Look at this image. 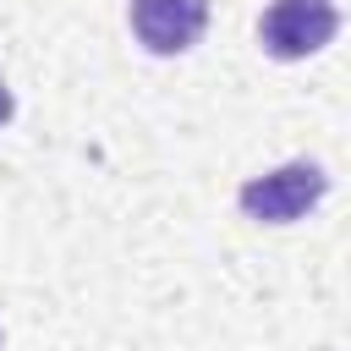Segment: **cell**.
<instances>
[{
    "label": "cell",
    "mask_w": 351,
    "mask_h": 351,
    "mask_svg": "<svg viewBox=\"0 0 351 351\" xmlns=\"http://www.w3.org/2000/svg\"><path fill=\"white\" fill-rule=\"evenodd\" d=\"M324 192H329L324 165H313V159H291V165H280V170H269V176L241 181L236 203H241V214L258 219V225H291V219H302Z\"/></svg>",
    "instance_id": "1"
},
{
    "label": "cell",
    "mask_w": 351,
    "mask_h": 351,
    "mask_svg": "<svg viewBox=\"0 0 351 351\" xmlns=\"http://www.w3.org/2000/svg\"><path fill=\"white\" fill-rule=\"evenodd\" d=\"M340 33L335 0H274L258 22V44L274 60H307Z\"/></svg>",
    "instance_id": "2"
},
{
    "label": "cell",
    "mask_w": 351,
    "mask_h": 351,
    "mask_svg": "<svg viewBox=\"0 0 351 351\" xmlns=\"http://www.w3.org/2000/svg\"><path fill=\"white\" fill-rule=\"evenodd\" d=\"M208 0H132V33L154 55H181L203 38Z\"/></svg>",
    "instance_id": "3"
},
{
    "label": "cell",
    "mask_w": 351,
    "mask_h": 351,
    "mask_svg": "<svg viewBox=\"0 0 351 351\" xmlns=\"http://www.w3.org/2000/svg\"><path fill=\"white\" fill-rule=\"evenodd\" d=\"M11 110H16V99H11V88H5V82H0V126H5V121H11Z\"/></svg>",
    "instance_id": "4"
}]
</instances>
